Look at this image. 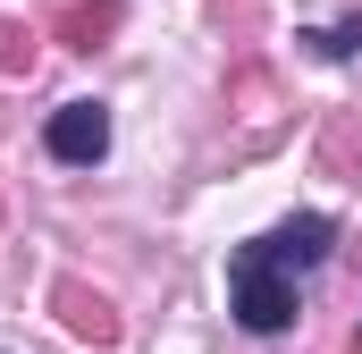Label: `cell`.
Wrapping results in <instances>:
<instances>
[{"label": "cell", "instance_id": "6da1fadb", "mask_svg": "<svg viewBox=\"0 0 362 354\" xmlns=\"http://www.w3.org/2000/svg\"><path fill=\"white\" fill-rule=\"evenodd\" d=\"M228 312H236L253 338H278V329H295V278L270 262V245H262V236L228 253Z\"/></svg>", "mask_w": 362, "mask_h": 354}, {"label": "cell", "instance_id": "7a4b0ae2", "mask_svg": "<svg viewBox=\"0 0 362 354\" xmlns=\"http://www.w3.org/2000/svg\"><path fill=\"white\" fill-rule=\"evenodd\" d=\"M42 144H51V161L93 169V161L110 152V110H101V101H59V110H51V127H42Z\"/></svg>", "mask_w": 362, "mask_h": 354}, {"label": "cell", "instance_id": "3957f363", "mask_svg": "<svg viewBox=\"0 0 362 354\" xmlns=\"http://www.w3.org/2000/svg\"><path fill=\"white\" fill-rule=\"evenodd\" d=\"M262 245H270V262L286 270V278H303V270H320V262H329V245H337V219H329V211H295V219H278Z\"/></svg>", "mask_w": 362, "mask_h": 354}, {"label": "cell", "instance_id": "277c9868", "mask_svg": "<svg viewBox=\"0 0 362 354\" xmlns=\"http://www.w3.org/2000/svg\"><path fill=\"white\" fill-rule=\"evenodd\" d=\"M59 312H68V329H76V338H93V346H110V338H118L110 304H101V295H85V287H59Z\"/></svg>", "mask_w": 362, "mask_h": 354}, {"label": "cell", "instance_id": "5b68a950", "mask_svg": "<svg viewBox=\"0 0 362 354\" xmlns=\"http://www.w3.org/2000/svg\"><path fill=\"white\" fill-rule=\"evenodd\" d=\"M303 42H320L329 59H354V51H362V17H346V25H329V34H303Z\"/></svg>", "mask_w": 362, "mask_h": 354}, {"label": "cell", "instance_id": "8992f818", "mask_svg": "<svg viewBox=\"0 0 362 354\" xmlns=\"http://www.w3.org/2000/svg\"><path fill=\"white\" fill-rule=\"evenodd\" d=\"M25 42H34V34H17V25H0V68H17V59H34Z\"/></svg>", "mask_w": 362, "mask_h": 354}, {"label": "cell", "instance_id": "52a82bcc", "mask_svg": "<svg viewBox=\"0 0 362 354\" xmlns=\"http://www.w3.org/2000/svg\"><path fill=\"white\" fill-rule=\"evenodd\" d=\"M354 354H362V346H354Z\"/></svg>", "mask_w": 362, "mask_h": 354}]
</instances>
